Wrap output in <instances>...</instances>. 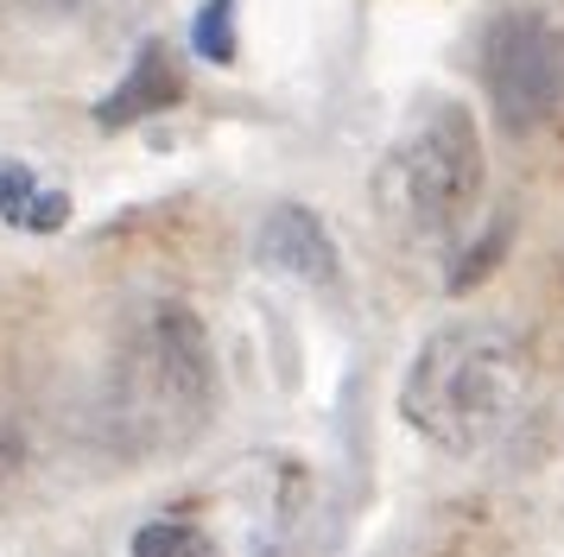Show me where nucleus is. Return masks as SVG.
<instances>
[{
    "mask_svg": "<svg viewBox=\"0 0 564 557\" xmlns=\"http://www.w3.org/2000/svg\"><path fill=\"white\" fill-rule=\"evenodd\" d=\"M0 222L26 228V234H57V228L70 222V197L52 190V184H39L32 165L0 159Z\"/></svg>",
    "mask_w": 564,
    "mask_h": 557,
    "instance_id": "0eeeda50",
    "label": "nucleus"
},
{
    "mask_svg": "<svg viewBox=\"0 0 564 557\" xmlns=\"http://www.w3.org/2000/svg\"><path fill=\"white\" fill-rule=\"evenodd\" d=\"M184 96V76H178V64L165 57V45H147L140 57H133V70L121 76V89L96 108L108 127H128V121H140V114H159V108H172V101Z\"/></svg>",
    "mask_w": 564,
    "mask_h": 557,
    "instance_id": "423d86ee",
    "label": "nucleus"
},
{
    "mask_svg": "<svg viewBox=\"0 0 564 557\" xmlns=\"http://www.w3.org/2000/svg\"><path fill=\"white\" fill-rule=\"evenodd\" d=\"M191 51L204 64H235V0H204V13L191 20Z\"/></svg>",
    "mask_w": 564,
    "mask_h": 557,
    "instance_id": "6e6552de",
    "label": "nucleus"
},
{
    "mask_svg": "<svg viewBox=\"0 0 564 557\" xmlns=\"http://www.w3.org/2000/svg\"><path fill=\"white\" fill-rule=\"evenodd\" d=\"M482 197V133L463 101H432L387 146L375 209L412 241H451Z\"/></svg>",
    "mask_w": 564,
    "mask_h": 557,
    "instance_id": "7ed1b4c3",
    "label": "nucleus"
},
{
    "mask_svg": "<svg viewBox=\"0 0 564 557\" xmlns=\"http://www.w3.org/2000/svg\"><path fill=\"white\" fill-rule=\"evenodd\" d=\"M83 0H0L7 20H70Z\"/></svg>",
    "mask_w": 564,
    "mask_h": 557,
    "instance_id": "9d476101",
    "label": "nucleus"
},
{
    "mask_svg": "<svg viewBox=\"0 0 564 557\" xmlns=\"http://www.w3.org/2000/svg\"><path fill=\"white\" fill-rule=\"evenodd\" d=\"M209 405H216V361L197 310L172 298L147 304L108 368V430L140 456L178 450L204 430Z\"/></svg>",
    "mask_w": 564,
    "mask_h": 557,
    "instance_id": "f03ea898",
    "label": "nucleus"
},
{
    "mask_svg": "<svg viewBox=\"0 0 564 557\" xmlns=\"http://www.w3.org/2000/svg\"><path fill=\"white\" fill-rule=\"evenodd\" d=\"M254 253H260V266H273V273H285V278H299V285H317V292H330L336 273H343V266H336L330 228L317 222L305 203H280V209L260 222Z\"/></svg>",
    "mask_w": 564,
    "mask_h": 557,
    "instance_id": "39448f33",
    "label": "nucleus"
},
{
    "mask_svg": "<svg viewBox=\"0 0 564 557\" xmlns=\"http://www.w3.org/2000/svg\"><path fill=\"white\" fill-rule=\"evenodd\" d=\"M482 83L501 127H545L564 114V32L545 13H501L482 39Z\"/></svg>",
    "mask_w": 564,
    "mask_h": 557,
    "instance_id": "20e7f679",
    "label": "nucleus"
},
{
    "mask_svg": "<svg viewBox=\"0 0 564 557\" xmlns=\"http://www.w3.org/2000/svg\"><path fill=\"white\" fill-rule=\"evenodd\" d=\"M133 557H209L204 532L184 526V520H153V526L133 532Z\"/></svg>",
    "mask_w": 564,
    "mask_h": 557,
    "instance_id": "1a4fd4ad",
    "label": "nucleus"
},
{
    "mask_svg": "<svg viewBox=\"0 0 564 557\" xmlns=\"http://www.w3.org/2000/svg\"><path fill=\"white\" fill-rule=\"evenodd\" d=\"M533 354L501 324H451L425 336L400 380V418L451 456L488 450L527 412Z\"/></svg>",
    "mask_w": 564,
    "mask_h": 557,
    "instance_id": "f257e3e1",
    "label": "nucleus"
}]
</instances>
